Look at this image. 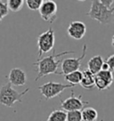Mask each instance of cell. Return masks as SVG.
Instances as JSON below:
<instances>
[{
	"label": "cell",
	"mask_w": 114,
	"mask_h": 121,
	"mask_svg": "<svg viewBox=\"0 0 114 121\" xmlns=\"http://www.w3.org/2000/svg\"><path fill=\"white\" fill-rule=\"evenodd\" d=\"M70 53H75V52L65 51V52H61V53H55V51H54L53 54L44 57V58H39L38 60H36L33 63V65L38 66V76L35 78V81H38L39 78L50 75V74H57L58 75L57 69H58V66L60 65V63L62 61V60L61 59L56 60V59L63 56L65 54H70Z\"/></svg>",
	"instance_id": "6da1fadb"
},
{
	"label": "cell",
	"mask_w": 114,
	"mask_h": 121,
	"mask_svg": "<svg viewBox=\"0 0 114 121\" xmlns=\"http://www.w3.org/2000/svg\"><path fill=\"white\" fill-rule=\"evenodd\" d=\"M113 14L114 8L108 9L97 0L92 2L90 10L87 13V16L97 21L101 24H110V22H112Z\"/></svg>",
	"instance_id": "7a4b0ae2"
},
{
	"label": "cell",
	"mask_w": 114,
	"mask_h": 121,
	"mask_svg": "<svg viewBox=\"0 0 114 121\" xmlns=\"http://www.w3.org/2000/svg\"><path fill=\"white\" fill-rule=\"evenodd\" d=\"M30 91L27 88L22 92H18L12 87L11 84L6 83L0 87V103L6 107H13L15 102H22V97Z\"/></svg>",
	"instance_id": "3957f363"
},
{
	"label": "cell",
	"mask_w": 114,
	"mask_h": 121,
	"mask_svg": "<svg viewBox=\"0 0 114 121\" xmlns=\"http://www.w3.org/2000/svg\"><path fill=\"white\" fill-rule=\"evenodd\" d=\"M70 87L74 86L70 84L64 85V84L56 83V82H47L38 86V89L40 91L42 96H44L47 101L49 99L54 98L55 96L61 94L66 88H70Z\"/></svg>",
	"instance_id": "277c9868"
},
{
	"label": "cell",
	"mask_w": 114,
	"mask_h": 121,
	"mask_svg": "<svg viewBox=\"0 0 114 121\" xmlns=\"http://www.w3.org/2000/svg\"><path fill=\"white\" fill-rule=\"evenodd\" d=\"M54 31L53 28L48 30L39 35L38 38V57L40 58L43 53H46L53 49L54 45Z\"/></svg>",
	"instance_id": "5b68a950"
},
{
	"label": "cell",
	"mask_w": 114,
	"mask_h": 121,
	"mask_svg": "<svg viewBox=\"0 0 114 121\" xmlns=\"http://www.w3.org/2000/svg\"><path fill=\"white\" fill-rule=\"evenodd\" d=\"M87 49H88V45L85 44L82 48V53L79 58H67L62 60L61 61V72H58V75H61V74L67 75L69 73L79 70L81 62L87 54Z\"/></svg>",
	"instance_id": "8992f818"
},
{
	"label": "cell",
	"mask_w": 114,
	"mask_h": 121,
	"mask_svg": "<svg viewBox=\"0 0 114 121\" xmlns=\"http://www.w3.org/2000/svg\"><path fill=\"white\" fill-rule=\"evenodd\" d=\"M39 14L46 22L53 23L57 18V4L54 1L46 0L43 1L39 8Z\"/></svg>",
	"instance_id": "52a82bcc"
},
{
	"label": "cell",
	"mask_w": 114,
	"mask_h": 121,
	"mask_svg": "<svg viewBox=\"0 0 114 121\" xmlns=\"http://www.w3.org/2000/svg\"><path fill=\"white\" fill-rule=\"evenodd\" d=\"M82 95H80L79 97L75 96L74 92H71V96H70L66 100H61V110L68 111H75V110H81L82 109L86 108V105L89 104V102H83Z\"/></svg>",
	"instance_id": "ba28073f"
},
{
	"label": "cell",
	"mask_w": 114,
	"mask_h": 121,
	"mask_svg": "<svg viewBox=\"0 0 114 121\" xmlns=\"http://www.w3.org/2000/svg\"><path fill=\"white\" fill-rule=\"evenodd\" d=\"M67 32L70 38L76 40H79L82 39L87 33V26L83 22L75 21L70 23Z\"/></svg>",
	"instance_id": "9c48e42d"
},
{
	"label": "cell",
	"mask_w": 114,
	"mask_h": 121,
	"mask_svg": "<svg viewBox=\"0 0 114 121\" xmlns=\"http://www.w3.org/2000/svg\"><path fill=\"white\" fill-rule=\"evenodd\" d=\"M8 79H9V83L11 84V86H22L26 84V73L22 69L13 68L12 69L8 75Z\"/></svg>",
	"instance_id": "30bf717a"
},
{
	"label": "cell",
	"mask_w": 114,
	"mask_h": 121,
	"mask_svg": "<svg viewBox=\"0 0 114 121\" xmlns=\"http://www.w3.org/2000/svg\"><path fill=\"white\" fill-rule=\"evenodd\" d=\"M103 63V59L101 55H95L92 57L88 62V69L93 75H96L99 71L102 70V66Z\"/></svg>",
	"instance_id": "8fae6325"
},
{
	"label": "cell",
	"mask_w": 114,
	"mask_h": 121,
	"mask_svg": "<svg viewBox=\"0 0 114 121\" xmlns=\"http://www.w3.org/2000/svg\"><path fill=\"white\" fill-rule=\"evenodd\" d=\"M79 84L85 89L91 90L95 86V76L88 69H85L82 71V79Z\"/></svg>",
	"instance_id": "7c38bea8"
},
{
	"label": "cell",
	"mask_w": 114,
	"mask_h": 121,
	"mask_svg": "<svg viewBox=\"0 0 114 121\" xmlns=\"http://www.w3.org/2000/svg\"><path fill=\"white\" fill-rule=\"evenodd\" d=\"M82 121H96L98 118V113L94 108H84L81 110Z\"/></svg>",
	"instance_id": "4fadbf2b"
},
{
	"label": "cell",
	"mask_w": 114,
	"mask_h": 121,
	"mask_svg": "<svg viewBox=\"0 0 114 121\" xmlns=\"http://www.w3.org/2000/svg\"><path fill=\"white\" fill-rule=\"evenodd\" d=\"M64 78L70 83V85H72L73 86H75L76 85L79 84L82 79V71L77 70V71L69 73L67 75H64Z\"/></svg>",
	"instance_id": "5bb4252c"
},
{
	"label": "cell",
	"mask_w": 114,
	"mask_h": 121,
	"mask_svg": "<svg viewBox=\"0 0 114 121\" xmlns=\"http://www.w3.org/2000/svg\"><path fill=\"white\" fill-rule=\"evenodd\" d=\"M46 121H66V112L61 110H53Z\"/></svg>",
	"instance_id": "9a60e30c"
},
{
	"label": "cell",
	"mask_w": 114,
	"mask_h": 121,
	"mask_svg": "<svg viewBox=\"0 0 114 121\" xmlns=\"http://www.w3.org/2000/svg\"><path fill=\"white\" fill-rule=\"evenodd\" d=\"M24 1L23 0H8L6 1V5L8 10L12 12H19L23 7Z\"/></svg>",
	"instance_id": "2e32d148"
},
{
	"label": "cell",
	"mask_w": 114,
	"mask_h": 121,
	"mask_svg": "<svg viewBox=\"0 0 114 121\" xmlns=\"http://www.w3.org/2000/svg\"><path fill=\"white\" fill-rule=\"evenodd\" d=\"M97 77L101 78L103 80H104L106 83H108L110 86H111V84L113 82V77H112V72H110V70H101L96 74Z\"/></svg>",
	"instance_id": "e0dca14e"
},
{
	"label": "cell",
	"mask_w": 114,
	"mask_h": 121,
	"mask_svg": "<svg viewBox=\"0 0 114 121\" xmlns=\"http://www.w3.org/2000/svg\"><path fill=\"white\" fill-rule=\"evenodd\" d=\"M66 121H82L81 110L68 111L66 113Z\"/></svg>",
	"instance_id": "ac0fdd59"
},
{
	"label": "cell",
	"mask_w": 114,
	"mask_h": 121,
	"mask_svg": "<svg viewBox=\"0 0 114 121\" xmlns=\"http://www.w3.org/2000/svg\"><path fill=\"white\" fill-rule=\"evenodd\" d=\"M95 86L97 87V89L99 91H103L106 90V89H109L110 86L108 83H106L104 80L102 79L101 78L95 75Z\"/></svg>",
	"instance_id": "d6986e66"
},
{
	"label": "cell",
	"mask_w": 114,
	"mask_h": 121,
	"mask_svg": "<svg viewBox=\"0 0 114 121\" xmlns=\"http://www.w3.org/2000/svg\"><path fill=\"white\" fill-rule=\"evenodd\" d=\"M25 2L29 9H31L32 11H38L41 6L43 0H27Z\"/></svg>",
	"instance_id": "ffe728a7"
},
{
	"label": "cell",
	"mask_w": 114,
	"mask_h": 121,
	"mask_svg": "<svg viewBox=\"0 0 114 121\" xmlns=\"http://www.w3.org/2000/svg\"><path fill=\"white\" fill-rule=\"evenodd\" d=\"M9 10L6 5V1H0V22L8 14Z\"/></svg>",
	"instance_id": "44dd1931"
},
{
	"label": "cell",
	"mask_w": 114,
	"mask_h": 121,
	"mask_svg": "<svg viewBox=\"0 0 114 121\" xmlns=\"http://www.w3.org/2000/svg\"><path fill=\"white\" fill-rule=\"evenodd\" d=\"M105 63L108 65L109 69L110 72H112L114 70V54H111L110 56L107 58V60H105Z\"/></svg>",
	"instance_id": "7402d4cb"
},
{
	"label": "cell",
	"mask_w": 114,
	"mask_h": 121,
	"mask_svg": "<svg viewBox=\"0 0 114 121\" xmlns=\"http://www.w3.org/2000/svg\"><path fill=\"white\" fill-rule=\"evenodd\" d=\"M100 3L103 4V6H105L108 9H111L113 7V4H114V1L113 0H101Z\"/></svg>",
	"instance_id": "603a6c76"
},
{
	"label": "cell",
	"mask_w": 114,
	"mask_h": 121,
	"mask_svg": "<svg viewBox=\"0 0 114 121\" xmlns=\"http://www.w3.org/2000/svg\"><path fill=\"white\" fill-rule=\"evenodd\" d=\"M102 70H110L109 69V67H108V65L103 61V66H102Z\"/></svg>",
	"instance_id": "cb8c5ba5"
},
{
	"label": "cell",
	"mask_w": 114,
	"mask_h": 121,
	"mask_svg": "<svg viewBox=\"0 0 114 121\" xmlns=\"http://www.w3.org/2000/svg\"><path fill=\"white\" fill-rule=\"evenodd\" d=\"M101 121H103V120H101Z\"/></svg>",
	"instance_id": "d4e9b609"
}]
</instances>
